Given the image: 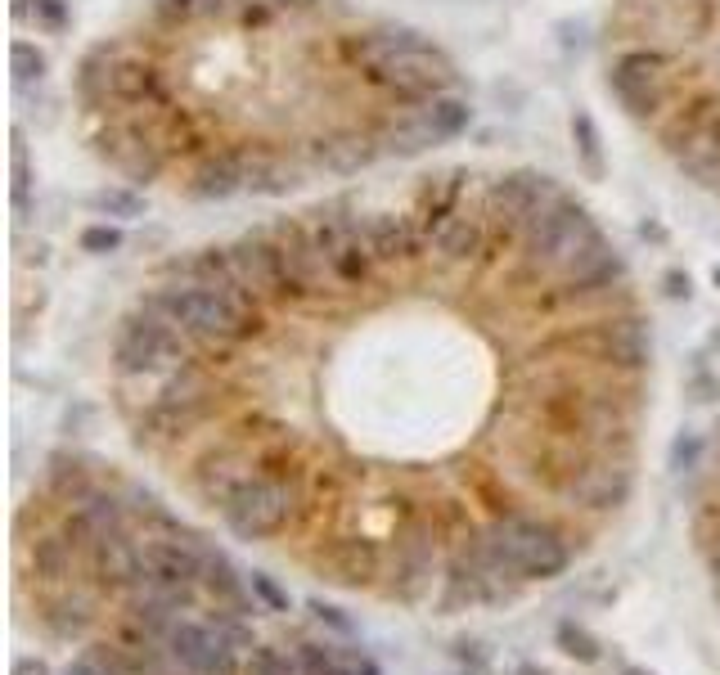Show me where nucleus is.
<instances>
[{
	"mask_svg": "<svg viewBox=\"0 0 720 675\" xmlns=\"http://www.w3.org/2000/svg\"><path fill=\"white\" fill-rule=\"evenodd\" d=\"M108 369L144 450L230 405L360 392L491 428L576 495L594 464L635 459L653 329L576 189L446 162L167 257L117 315Z\"/></svg>",
	"mask_w": 720,
	"mask_h": 675,
	"instance_id": "nucleus-1",
	"label": "nucleus"
},
{
	"mask_svg": "<svg viewBox=\"0 0 720 675\" xmlns=\"http://www.w3.org/2000/svg\"><path fill=\"white\" fill-rule=\"evenodd\" d=\"M77 140L180 203L288 198L405 167L473 122L432 32L365 0H135L72 63Z\"/></svg>",
	"mask_w": 720,
	"mask_h": 675,
	"instance_id": "nucleus-2",
	"label": "nucleus"
},
{
	"mask_svg": "<svg viewBox=\"0 0 720 675\" xmlns=\"http://www.w3.org/2000/svg\"><path fill=\"white\" fill-rule=\"evenodd\" d=\"M599 68L621 117L720 203V0H608Z\"/></svg>",
	"mask_w": 720,
	"mask_h": 675,
	"instance_id": "nucleus-3",
	"label": "nucleus"
},
{
	"mask_svg": "<svg viewBox=\"0 0 720 675\" xmlns=\"http://www.w3.org/2000/svg\"><path fill=\"white\" fill-rule=\"evenodd\" d=\"M482 549L504 567L509 576L536 581V576H558L572 558L567 536L540 513H504V518L486 522Z\"/></svg>",
	"mask_w": 720,
	"mask_h": 675,
	"instance_id": "nucleus-4",
	"label": "nucleus"
},
{
	"mask_svg": "<svg viewBox=\"0 0 720 675\" xmlns=\"http://www.w3.org/2000/svg\"><path fill=\"white\" fill-rule=\"evenodd\" d=\"M221 518L239 540H270L279 531H288L293 522H302V504H297V495L284 482L248 477L221 504Z\"/></svg>",
	"mask_w": 720,
	"mask_h": 675,
	"instance_id": "nucleus-5",
	"label": "nucleus"
},
{
	"mask_svg": "<svg viewBox=\"0 0 720 675\" xmlns=\"http://www.w3.org/2000/svg\"><path fill=\"white\" fill-rule=\"evenodd\" d=\"M167 657L180 662L189 675H234L239 671V648L230 644L216 621L198 626V621H176L167 635Z\"/></svg>",
	"mask_w": 720,
	"mask_h": 675,
	"instance_id": "nucleus-6",
	"label": "nucleus"
},
{
	"mask_svg": "<svg viewBox=\"0 0 720 675\" xmlns=\"http://www.w3.org/2000/svg\"><path fill=\"white\" fill-rule=\"evenodd\" d=\"M131 518H135V509H131ZM86 558H90V576H95L104 590L131 594L135 585L144 581V540L131 531V522L117 527V531H108V536H99L95 545L86 549Z\"/></svg>",
	"mask_w": 720,
	"mask_h": 675,
	"instance_id": "nucleus-7",
	"label": "nucleus"
},
{
	"mask_svg": "<svg viewBox=\"0 0 720 675\" xmlns=\"http://www.w3.org/2000/svg\"><path fill=\"white\" fill-rule=\"evenodd\" d=\"M320 572H329L338 585H365L378 576V540L360 536V531H342L315 554Z\"/></svg>",
	"mask_w": 720,
	"mask_h": 675,
	"instance_id": "nucleus-8",
	"label": "nucleus"
},
{
	"mask_svg": "<svg viewBox=\"0 0 720 675\" xmlns=\"http://www.w3.org/2000/svg\"><path fill=\"white\" fill-rule=\"evenodd\" d=\"M27 554H32V576H41V581H63L77 563V545L63 531H36L27 540Z\"/></svg>",
	"mask_w": 720,
	"mask_h": 675,
	"instance_id": "nucleus-9",
	"label": "nucleus"
},
{
	"mask_svg": "<svg viewBox=\"0 0 720 675\" xmlns=\"http://www.w3.org/2000/svg\"><path fill=\"white\" fill-rule=\"evenodd\" d=\"M41 621L50 635L59 639H81L90 626H95V603L86 594H59V599L41 603Z\"/></svg>",
	"mask_w": 720,
	"mask_h": 675,
	"instance_id": "nucleus-10",
	"label": "nucleus"
},
{
	"mask_svg": "<svg viewBox=\"0 0 720 675\" xmlns=\"http://www.w3.org/2000/svg\"><path fill=\"white\" fill-rule=\"evenodd\" d=\"M203 585H207V594H212V599L221 603V608H230V612H248V590H252V581H243V576L230 567V558H225V554H212V549H207Z\"/></svg>",
	"mask_w": 720,
	"mask_h": 675,
	"instance_id": "nucleus-11",
	"label": "nucleus"
},
{
	"mask_svg": "<svg viewBox=\"0 0 720 675\" xmlns=\"http://www.w3.org/2000/svg\"><path fill=\"white\" fill-rule=\"evenodd\" d=\"M572 140H576V153H581V171L590 180H603L608 162H603V140L590 113H572Z\"/></svg>",
	"mask_w": 720,
	"mask_h": 675,
	"instance_id": "nucleus-12",
	"label": "nucleus"
},
{
	"mask_svg": "<svg viewBox=\"0 0 720 675\" xmlns=\"http://www.w3.org/2000/svg\"><path fill=\"white\" fill-rule=\"evenodd\" d=\"M18 18H32L36 32L63 36L72 27V5L68 0H18Z\"/></svg>",
	"mask_w": 720,
	"mask_h": 675,
	"instance_id": "nucleus-13",
	"label": "nucleus"
},
{
	"mask_svg": "<svg viewBox=\"0 0 720 675\" xmlns=\"http://www.w3.org/2000/svg\"><path fill=\"white\" fill-rule=\"evenodd\" d=\"M9 54H14V81H18V86H27V81H41L45 68H50L45 50H41V45H32L27 36H18Z\"/></svg>",
	"mask_w": 720,
	"mask_h": 675,
	"instance_id": "nucleus-14",
	"label": "nucleus"
},
{
	"mask_svg": "<svg viewBox=\"0 0 720 675\" xmlns=\"http://www.w3.org/2000/svg\"><path fill=\"white\" fill-rule=\"evenodd\" d=\"M68 671L72 675H126V666H122V657L104 644V648H81Z\"/></svg>",
	"mask_w": 720,
	"mask_h": 675,
	"instance_id": "nucleus-15",
	"label": "nucleus"
},
{
	"mask_svg": "<svg viewBox=\"0 0 720 675\" xmlns=\"http://www.w3.org/2000/svg\"><path fill=\"white\" fill-rule=\"evenodd\" d=\"M558 648H563L567 657H576V662H599V639H594L585 626H576V621H563V626H558Z\"/></svg>",
	"mask_w": 720,
	"mask_h": 675,
	"instance_id": "nucleus-16",
	"label": "nucleus"
},
{
	"mask_svg": "<svg viewBox=\"0 0 720 675\" xmlns=\"http://www.w3.org/2000/svg\"><path fill=\"white\" fill-rule=\"evenodd\" d=\"M243 675H297V666L288 662L279 648L257 644V648H248V671Z\"/></svg>",
	"mask_w": 720,
	"mask_h": 675,
	"instance_id": "nucleus-17",
	"label": "nucleus"
},
{
	"mask_svg": "<svg viewBox=\"0 0 720 675\" xmlns=\"http://www.w3.org/2000/svg\"><path fill=\"white\" fill-rule=\"evenodd\" d=\"M77 248L81 252H113V248H122V230H117V225H108V221L86 225V230H81V239H77Z\"/></svg>",
	"mask_w": 720,
	"mask_h": 675,
	"instance_id": "nucleus-18",
	"label": "nucleus"
},
{
	"mask_svg": "<svg viewBox=\"0 0 720 675\" xmlns=\"http://www.w3.org/2000/svg\"><path fill=\"white\" fill-rule=\"evenodd\" d=\"M248 581H252V594H257V599H266V603H270V608H275V612H284V608H288V594L279 590V585L270 581L266 572H252Z\"/></svg>",
	"mask_w": 720,
	"mask_h": 675,
	"instance_id": "nucleus-19",
	"label": "nucleus"
},
{
	"mask_svg": "<svg viewBox=\"0 0 720 675\" xmlns=\"http://www.w3.org/2000/svg\"><path fill=\"white\" fill-rule=\"evenodd\" d=\"M702 455V441L698 437H680L675 441V455H671V468H693Z\"/></svg>",
	"mask_w": 720,
	"mask_h": 675,
	"instance_id": "nucleus-20",
	"label": "nucleus"
},
{
	"mask_svg": "<svg viewBox=\"0 0 720 675\" xmlns=\"http://www.w3.org/2000/svg\"><path fill=\"white\" fill-rule=\"evenodd\" d=\"M27 194V149H23V135H14V198L23 203Z\"/></svg>",
	"mask_w": 720,
	"mask_h": 675,
	"instance_id": "nucleus-21",
	"label": "nucleus"
},
{
	"mask_svg": "<svg viewBox=\"0 0 720 675\" xmlns=\"http://www.w3.org/2000/svg\"><path fill=\"white\" fill-rule=\"evenodd\" d=\"M311 612H315V617H320V621H329L333 630H342V635H347V630H351V621L342 617L338 608H329V603H320V599H315V603H311Z\"/></svg>",
	"mask_w": 720,
	"mask_h": 675,
	"instance_id": "nucleus-22",
	"label": "nucleus"
},
{
	"mask_svg": "<svg viewBox=\"0 0 720 675\" xmlns=\"http://www.w3.org/2000/svg\"><path fill=\"white\" fill-rule=\"evenodd\" d=\"M9 675H50V666H45L41 657H18L14 671H9Z\"/></svg>",
	"mask_w": 720,
	"mask_h": 675,
	"instance_id": "nucleus-23",
	"label": "nucleus"
},
{
	"mask_svg": "<svg viewBox=\"0 0 720 675\" xmlns=\"http://www.w3.org/2000/svg\"><path fill=\"white\" fill-rule=\"evenodd\" d=\"M666 284H671V293H675V297H680V293L689 297V275H666Z\"/></svg>",
	"mask_w": 720,
	"mask_h": 675,
	"instance_id": "nucleus-24",
	"label": "nucleus"
},
{
	"mask_svg": "<svg viewBox=\"0 0 720 675\" xmlns=\"http://www.w3.org/2000/svg\"><path fill=\"white\" fill-rule=\"evenodd\" d=\"M621 675H657V671H648V666H626Z\"/></svg>",
	"mask_w": 720,
	"mask_h": 675,
	"instance_id": "nucleus-25",
	"label": "nucleus"
},
{
	"mask_svg": "<svg viewBox=\"0 0 720 675\" xmlns=\"http://www.w3.org/2000/svg\"><path fill=\"white\" fill-rule=\"evenodd\" d=\"M518 675H540V666H518Z\"/></svg>",
	"mask_w": 720,
	"mask_h": 675,
	"instance_id": "nucleus-26",
	"label": "nucleus"
},
{
	"mask_svg": "<svg viewBox=\"0 0 720 675\" xmlns=\"http://www.w3.org/2000/svg\"><path fill=\"white\" fill-rule=\"evenodd\" d=\"M360 675H378V666H374V662H369V657H365V671H360Z\"/></svg>",
	"mask_w": 720,
	"mask_h": 675,
	"instance_id": "nucleus-27",
	"label": "nucleus"
},
{
	"mask_svg": "<svg viewBox=\"0 0 720 675\" xmlns=\"http://www.w3.org/2000/svg\"><path fill=\"white\" fill-rule=\"evenodd\" d=\"M711 279H716V284H720V266H716V270H711Z\"/></svg>",
	"mask_w": 720,
	"mask_h": 675,
	"instance_id": "nucleus-28",
	"label": "nucleus"
},
{
	"mask_svg": "<svg viewBox=\"0 0 720 675\" xmlns=\"http://www.w3.org/2000/svg\"><path fill=\"white\" fill-rule=\"evenodd\" d=\"M68 675H72V671H68Z\"/></svg>",
	"mask_w": 720,
	"mask_h": 675,
	"instance_id": "nucleus-29",
	"label": "nucleus"
}]
</instances>
